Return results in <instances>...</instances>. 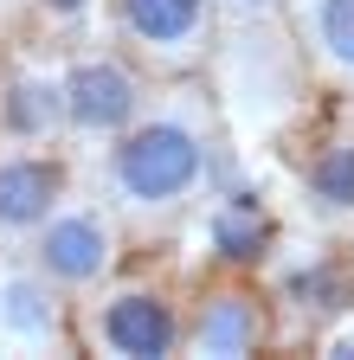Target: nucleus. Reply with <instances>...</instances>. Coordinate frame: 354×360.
Listing matches in <instances>:
<instances>
[{
	"label": "nucleus",
	"instance_id": "obj_1",
	"mask_svg": "<svg viewBox=\"0 0 354 360\" xmlns=\"http://www.w3.org/2000/svg\"><path fill=\"white\" fill-rule=\"evenodd\" d=\"M213 167V110L200 90H167L161 103H142L136 122L110 135V193L129 219H167L181 212Z\"/></svg>",
	"mask_w": 354,
	"mask_h": 360
},
{
	"label": "nucleus",
	"instance_id": "obj_2",
	"mask_svg": "<svg viewBox=\"0 0 354 360\" xmlns=\"http://www.w3.org/2000/svg\"><path fill=\"white\" fill-rule=\"evenodd\" d=\"M181 322L187 309L161 283H116L77 309L71 341L91 354H116V360H161V354H181Z\"/></svg>",
	"mask_w": 354,
	"mask_h": 360
},
{
	"label": "nucleus",
	"instance_id": "obj_3",
	"mask_svg": "<svg viewBox=\"0 0 354 360\" xmlns=\"http://www.w3.org/2000/svg\"><path fill=\"white\" fill-rule=\"evenodd\" d=\"M219 0H110L116 45L155 77H194L213 52Z\"/></svg>",
	"mask_w": 354,
	"mask_h": 360
},
{
	"label": "nucleus",
	"instance_id": "obj_4",
	"mask_svg": "<svg viewBox=\"0 0 354 360\" xmlns=\"http://www.w3.org/2000/svg\"><path fill=\"white\" fill-rule=\"evenodd\" d=\"M65 97V129L84 135V142H110L136 122V110L148 103V77L129 52H84L65 65L58 77Z\"/></svg>",
	"mask_w": 354,
	"mask_h": 360
},
{
	"label": "nucleus",
	"instance_id": "obj_5",
	"mask_svg": "<svg viewBox=\"0 0 354 360\" xmlns=\"http://www.w3.org/2000/svg\"><path fill=\"white\" fill-rule=\"evenodd\" d=\"M264 341H271V302L258 283H245V270H226V283H206L181 322V347L213 360H245Z\"/></svg>",
	"mask_w": 354,
	"mask_h": 360
},
{
	"label": "nucleus",
	"instance_id": "obj_6",
	"mask_svg": "<svg viewBox=\"0 0 354 360\" xmlns=\"http://www.w3.org/2000/svg\"><path fill=\"white\" fill-rule=\"evenodd\" d=\"M26 245H32V270L52 290H97L116 270V225L91 206H58Z\"/></svg>",
	"mask_w": 354,
	"mask_h": 360
},
{
	"label": "nucleus",
	"instance_id": "obj_7",
	"mask_svg": "<svg viewBox=\"0 0 354 360\" xmlns=\"http://www.w3.org/2000/svg\"><path fill=\"white\" fill-rule=\"evenodd\" d=\"M71 167L52 148H7L0 155V245H26L65 206Z\"/></svg>",
	"mask_w": 354,
	"mask_h": 360
},
{
	"label": "nucleus",
	"instance_id": "obj_8",
	"mask_svg": "<svg viewBox=\"0 0 354 360\" xmlns=\"http://www.w3.org/2000/svg\"><path fill=\"white\" fill-rule=\"evenodd\" d=\"M206 245H213L219 270H258L264 257H271V245H277V219H271V206H264L258 193L232 187L206 212Z\"/></svg>",
	"mask_w": 354,
	"mask_h": 360
},
{
	"label": "nucleus",
	"instance_id": "obj_9",
	"mask_svg": "<svg viewBox=\"0 0 354 360\" xmlns=\"http://www.w3.org/2000/svg\"><path fill=\"white\" fill-rule=\"evenodd\" d=\"M65 129V97L52 71H7L0 77V142L39 148Z\"/></svg>",
	"mask_w": 354,
	"mask_h": 360
},
{
	"label": "nucleus",
	"instance_id": "obj_10",
	"mask_svg": "<svg viewBox=\"0 0 354 360\" xmlns=\"http://www.w3.org/2000/svg\"><path fill=\"white\" fill-rule=\"evenodd\" d=\"M296 32L329 77L354 84V0H296Z\"/></svg>",
	"mask_w": 354,
	"mask_h": 360
},
{
	"label": "nucleus",
	"instance_id": "obj_11",
	"mask_svg": "<svg viewBox=\"0 0 354 360\" xmlns=\"http://www.w3.org/2000/svg\"><path fill=\"white\" fill-rule=\"evenodd\" d=\"M303 193L316 206V219L329 225H354V135H335L309 155L303 167Z\"/></svg>",
	"mask_w": 354,
	"mask_h": 360
},
{
	"label": "nucleus",
	"instance_id": "obj_12",
	"mask_svg": "<svg viewBox=\"0 0 354 360\" xmlns=\"http://www.w3.org/2000/svg\"><path fill=\"white\" fill-rule=\"evenodd\" d=\"M0 322H7L13 335H32V341H46L65 328V309H58V290L39 277V270H20V277L0 283Z\"/></svg>",
	"mask_w": 354,
	"mask_h": 360
},
{
	"label": "nucleus",
	"instance_id": "obj_13",
	"mask_svg": "<svg viewBox=\"0 0 354 360\" xmlns=\"http://www.w3.org/2000/svg\"><path fill=\"white\" fill-rule=\"evenodd\" d=\"M284 296L296 302V309H309V315H335L341 309H354V264H335V257H322L316 270H296V277L284 283Z\"/></svg>",
	"mask_w": 354,
	"mask_h": 360
},
{
	"label": "nucleus",
	"instance_id": "obj_14",
	"mask_svg": "<svg viewBox=\"0 0 354 360\" xmlns=\"http://www.w3.org/2000/svg\"><path fill=\"white\" fill-rule=\"evenodd\" d=\"M84 7H91V0H46V20H52V26H77Z\"/></svg>",
	"mask_w": 354,
	"mask_h": 360
},
{
	"label": "nucleus",
	"instance_id": "obj_15",
	"mask_svg": "<svg viewBox=\"0 0 354 360\" xmlns=\"http://www.w3.org/2000/svg\"><path fill=\"white\" fill-rule=\"evenodd\" d=\"M226 7H232V13H271L277 0H226Z\"/></svg>",
	"mask_w": 354,
	"mask_h": 360
}]
</instances>
